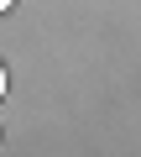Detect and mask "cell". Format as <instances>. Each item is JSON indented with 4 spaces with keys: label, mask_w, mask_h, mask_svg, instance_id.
I'll list each match as a JSON object with an SVG mask.
<instances>
[{
    "label": "cell",
    "mask_w": 141,
    "mask_h": 157,
    "mask_svg": "<svg viewBox=\"0 0 141 157\" xmlns=\"http://www.w3.org/2000/svg\"><path fill=\"white\" fill-rule=\"evenodd\" d=\"M6 84H11V78H6V63H0V100H6Z\"/></svg>",
    "instance_id": "6da1fadb"
},
{
    "label": "cell",
    "mask_w": 141,
    "mask_h": 157,
    "mask_svg": "<svg viewBox=\"0 0 141 157\" xmlns=\"http://www.w3.org/2000/svg\"><path fill=\"white\" fill-rule=\"evenodd\" d=\"M0 11H11V0H0Z\"/></svg>",
    "instance_id": "7a4b0ae2"
}]
</instances>
